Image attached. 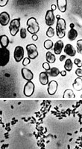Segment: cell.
I'll return each instance as SVG.
<instances>
[{
    "instance_id": "19",
    "label": "cell",
    "mask_w": 82,
    "mask_h": 149,
    "mask_svg": "<svg viewBox=\"0 0 82 149\" xmlns=\"http://www.w3.org/2000/svg\"><path fill=\"white\" fill-rule=\"evenodd\" d=\"M46 59L48 63H54L56 60L55 56L50 51H48L46 54Z\"/></svg>"
},
{
    "instance_id": "14",
    "label": "cell",
    "mask_w": 82,
    "mask_h": 149,
    "mask_svg": "<svg viewBox=\"0 0 82 149\" xmlns=\"http://www.w3.org/2000/svg\"><path fill=\"white\" fill-rule=\"evenodd\" d=\"M57 6L58 9L63 13L66 11L67 1L66 0H57Z\"/></svg>"
},
{
    "instance_id": "32",
    "label": "cell",
    "mask_w": 82,
    "mask_h": 149,
    "mask_svg": "<svg viewBox=\"0 0 82 149\" xmlns=\"http://www.w3.org/2000/svg\"><path fill=\"white\" fill-rule=\"evenodd\" d=\"M8 3V0H0V7L5 6Z\"/></svg>"
},
{
    "instance_id": "7",
    "label": "cell",
    "mask_w": 82,
    "mask_h": 149,
    "mask_svg": "<svg viewBox=\"0 0 82 149\" xmlns=\"http://www.w3.org/2000/svg\"><path fill=\"white\" fill-rule=\"evenodd\" d=\"M45 20H46V25L49 27H52L54 24L55 21V16L54 15V12H52V10H48L46 14Z\"/></svg>"
},
{
    "instance_id": "2",
    "label": "cell",
    "mask_w": 82,
    "mask_h": 149,
    "mask_svg": "<svg viewBox=\"0 0 82 149\" xmlns=\"http://www.w3.org/2000/svg\"><path fill=\"white\" fill-rule=\"evenodd\" d=\"M10 60V51L8 48H0V66H5Z\"/></svg>"
},
{
    "instance_id": "30",
    "label": "cell",
    "mask_w": 82,
    "mask_h": 149,
    "mask_svg": "<svg viewBox=\"0 0 82 149\" xmlns=\"http://www.w3.org/2000/svg\"><path fill=\"white\" fill-rule=\"evenodd\" d=\"M30 63H31V60H30L28 57H26V58L23 59V66H28Z\"/></svg>"
},
{
    "instance_id": "28",
    "label": "cell",
    "mask_w": 82,
    "mask_h": 149,
    "mask_svg": "<svg viewBox=\"0 0 82 149\" xmlns=\"http://www.w3.org/2000/svg\"><path fill=\"white\" fill-rule=\"evenodd\" d=\"M74 63H75V64L77 66H78L79 68H81V66H82V62H81V59H78V58L75 59Z\"/></svg>"
},
{
    "instance_id": "11",
    "label": "cell",
    "mask_w": 82,
    "mask_h": 149,
    "mask_svg": "<svg viewBox=\"0 0 82 149\" xmlns=\"http://www.w3.org/2000/svg\"><path fill=\"white\" fill-rule=\"evenodd\" d=\"M64 53H66V54H67L69 57H74L76 54V51L74 48V47L70 45V44H67L66 45V46H64Z\"/></svg>"
},
{
    "instance_id": "38",
    "label": "cell",
    "mask_w": 82,
    "mask_h": 149,
    "mask_svg": "<svg viewBox=\"0 0 82 149\" xmlns=\"http://www.w3.org/2000/svg\"><path fill=\"white\" fill-rule=\"evenodd\" d=\"M60 15H57V16H56V18H57V20H58V19H60Z\"/></svg>"
},
{
    "instance_id": "15",
    "label": "cell",
    "mask_w": 82,
    "mask_h": 149,
    "mask_svg": "<svg viewBox=\"0 0 82 149\" xmlns=\"http://www.w3.org/2000/svg\"><path fill=\"white\" fill-rule=\"evenodd\" d=\"M10 43L9 39L6 35H2L0 36V45L3 48H7Z\"/></svg>"
},
{
    "instance_id": "25",
    "label": "cell",
    "mask_w": 82,
    "mask_h": 149,
    "mask_svg": "<svg viewBox=\"0 0 82 149\" xmlns=\"http://www.w3.org/2000/svg\"><path fill=\"white\" fill-rule=\"evenodd\" d=\"M54 35H55V30H54V29L52 27H49L48 28L47 31H46V36L48 37H50L51 38V37H53Z\"/></svg>"
},
{
    "instance_id": "4",
    "label": "cell",
    "mask_w": 82,
    "mask_h": 149,
    "mask_svg": "<svg viewBox=\"0 0 82 149\" xmlns=\"http://www.w3.org/2000/svg\"><path fill=\"white\" fill-rule=\"evenodd\" d=\"M26 50L28 52V57L30 60H34L38 56L37 48L34 44H30L26 46Z\"/></svg>"
},
{
    "instance_id": "23",
    "label": "cell",
    "mask_w": 82,
    "mask_h": 149,
    "mask_svg": "<svg viewBox=\"0 0 82 149\" xmlns=\"http://www.w3.org/2000/svg\"><path fill=\"white\" fill-rule=\"evenodd\" d=\"M44 45V48H45L46 49L50 50V49H52V47H53V42H52V40L47 39V40H46V41L44 42V45Z\"/></svg>"
},
{
    "instance_id": "21",
    "label": "cell",
    "mask_w": 82,
    "mask_h": 149,
    "mask_svg": "<svg viewBox=\"0 0 82 149\" xmlns=\"http://www.w3.org/2000/svg\"><path fill=\"white\" fill-rule=\"evenodd\" d=\"M72 67H73V63H72L71 59H66V62H65V64H64L65 71L70 72V71H72Z\"/></svg>"
},
{
    "instance_id": "33",
    "label": "cell",
    "mask_w": 82,
    "mask_h": 149,
    "mask_svg": "<svg viewBox=\"0 0 82 149\" xmlns=\"http://www.w3.org/2000/svg\"><path fill=\"white\" fill-rule=\"evenodd\" d=\"M60 74L61 75L62 77H65L66 75V72L65 70L64 71H61V72H60Z\"/></svg>"
},
{
    "instance_id": "5",
    "label": "cell",
    "mask_w": 82,
    "mask_h": 149,
    "mask_svg": "<svg viewBox=\"0 0 82 149\" xmlns=\"http://www.w3.org/2000/svg\"><path fill=\"white\" fill-rule=\"evenodd\" d=\"M34 89H35V86L34 83L31 81H29L24 86L23 93L26 96H31L33 95L34 92Z\"/></svg>"
},
{
    "instance_id": "36",
    "label": "cell",
    "mask_w": 82,
    "mask_h": 149,
    "mask_svg": "<svg viewBox=\"0 0 82 149\" xmlns=\"http://www.w3.org/2000/svg\"><path fill=\"white\" fill-rule=\"evenodd\" d=\"M51 8H52V11L54 12V11H55V9H56V6H55V5H52Z\"/></svg>"
},
{
    "instance_id": "16",
    "label": "cell",
    "mask_w": 82,
    "mask_h": 149,
    "mask_svg": "<svg viewBox=\"0 0 82 149\" xmlns=\"http://www.w3.org/2000/svg\"><path fill=\"white\" fill-rule=\"evenodd\" d=\"M72 87L75 90L78 91H81L82 89V78H77L74 83L72 84Z\"/></svg>"
},
{
    "instance_id": "12",
    "label": "cell",
    "mask_w": 82,
    "mask_h": 149,
    "mask_svg": "<svg viewBox=\"0 0 82 149\" xmlns=\"http://www.w3.org/2000/svg\"><path fill=\"white\" fill-rule=\"evenodd\" d=\"M64 48V44L62 41H57L55 45H54V52L55 54H60Z\"/></svg>"
},
{
    "instance_id": "1",
    "label": "cell",
    "mask_w": 82,
    "mask_h": 149,
    "mask_svg": "<svg viewBox=\"0 0 82 149\" xmlns=\"http://www.w3.org/2000/svg\"><path fill=\"white\" fill-rule=\"evenodd\" d=\"M27 26H28L27 30L32 35H36L40 30L39 24L36 20V18H30L27 21Z\"/></svg>"
},
{
    "instance_id": "31",
    "label": "cell",
    "mask_w": 82,
    "mask_h": 149,
    "mask_svg": "<svg viewBox=\"0 0 82 149\" xmlns=\"http://www.w3.org/2000/svg\"><path fill=\"white\" fill-rule=\"evenodd\" d=\"M75 74L78 75V78H81V76H82V70H81V68L77 69L75 70Z\"/></svg>"
},
{
    "instance_id": "18",
    "label": "cell",
    "mask_w": 82,
    "mask_h": 149,
    "mask_svg": "<svg viewBox=\"0 0 82 149\" xmlns=\"http://www.w3.org/2000/svg\"><path fill=\"white\" fill-rule=\"evenodd\" d=\"M56 27L60 29V30H66V21L63 18H60L57 20V26Z\"/></svg>"
},
{
    "instance_id": "10",
    "label": "cell",
    "mask_w": 82,
    "mask_h": 149,
    "mask_svg": "<svg viewBox=\"0 0 82 149\" xmlns=\"http://www.w3.org/2000/svg\"><path fill=\"white\" fill-rule=\"evenodd\" d=\"M57 87H58V84H57V81H52L51 82H49L48 84V88H47L48 93L49 95L55 94V93L57 92Z\"/></svg>"
},
{
    "instance_id": "34",
    "label": "cell",
    "mask_w": 82,
    "mask_h": 149,
    "mask_svg": "<svg viewBox=\"0 0 82 149\" xmlns=\"http://www.w3.org/2000/svg\"><path fill=\"white\" fill-rule=\"evenodd\" d=\"M65 59H66V56H65V55H61V56L60 57V58H59L60 61H63Z\"/></svg>"
},
{
    "instance_id": "37",
    "label": "cell",
    "mask_w": 82,
    "mask_h": 149,
    "mask_svg": "<svg viewBox=\"0 0 82 149\" xmlns=\"http://www.w3.org/2000/svg\"><path fill=\"white\" fill-rule=\"evenodd\" d=\"M70 27H71V29H74V24H71Z\"/></svg>"
},
{
    "instance_id": "8",
    "label": "cell",
    "mask_w": 82,
    "mask_h": 149,
    "mask_svg": "<svg viewBox=\"0 0 82 149\" xmlns=\"http://www.w3.org/2000/svg\"><path fill=\"white\" fill-rule=\"evenodd\" d=\"M21 72H22V76H23V78L25 80L28 81H31V80L33 79V78H34V74H33V72H32L30 69H27V68H23L22 70H21Z\"/></svg>"
},
{
    "instance_id": "3",
    "label": "cell",
    "mask_w": 82,
    "mask_h": 149,
    "mask_svg": "<svg viewBox=\"0 0 82 149\" xmlns=\"http://www.w3.org/2000/svg\"><path fill=\"white\" fill-rule=\"evenodd\" d=\"M20 18H16L12 20L10 22V25H9V30H10V33L12 36H15L20 30Z\"/></svg>"
},
{
    "instance_id": "26",
    "label": "cell",
    "mask_w": 82,
    "mask_h": 149,
    "mask_svg": "<svg viewBox=\"0 0 82 149\" xmlns=\"http://www.w3.org/2000/svg\"><path fill=\"white\" fill-rule=\"evenodd\" d=\"M77 49H78V53L81 54L82 52V40L81 39L77 42Z\"/></svg>"
},
{
    "instance_id": "13",
    "label": "cell",
    "mask_w": 82,
    "mask_h": 149,
    "mask_svg": "<svg viewBox=\"0 0 82 149\" xmlns=\"http://www.w3.org/2000/svg\"><path fill=\"white\" fill-rule=\"evenodd\" d=\"M39 80L41 84L46 85L49 84V75L46 72H43L40 73L39 75Z\"/></svg>"
},
{
    "instance_id": "27",
    "label": "cell",
    "mask_w": 82,
    "mask_h": 149,
    "mask_svg": "<svg viewBox=\"0 0 82 149\" xmlns=\"http://www.w3.org/2000/svg\"><path fill=\"white\" fill-rule=\"evenodd\" d=\"M26 29H25V28H22L21 30H20V37L23 39H26Z\"/></svg>"
},
{
    "instance_id": "24",
    "label": "cell",
    "mask_w": 82,
    "mask_h": 149,
    "mask_svg": "<svg viewBox=\"0 0 82 149\" xmlns=\"http://www.w3.org/2000/svg\"><path fill=\"white\" fill-rule=\"evenodd\" d=\"M56 33H57V36L58 38L60 39H62L66 35V32L65 30H60L57 27H56Z\"/></svg>"
},
{
    "instance_id": "9",
    "label": "cell",
    "mask_w": 82,
    "mask_h": 149,
    "mask_svg": "<svg viewBox=\"0 0 82 149\" xmlns=\"http://www.w3.org/2000/svg\"><path fill=\"white\" fill-rule=\"evenodd\" d=\"M10 23V15L6 12H3L0 14V24L5 27Z\"/></svg>"
},
{
    "instance_id": "17",
    "label": "cell",
    "mask_w": 82,
    "mask_h": 149,
    "mask_svg": "<svg viewBox=\"0 0 82 149\" xmlns=\"http://www.w3.org/2000/svg\"><path fill=\"white\" fill-rule=\"evenodd\" d=\"M68 39L70 41H74L77 36H78V31L75 29H71L69 32H68Z\"/></svg>"
},
{
    "instance_id": "6",
    "label": "cell",
    "mask_w": 82,
    "mask_h": 149,
    "mask_svg": "<svg viewBox=\"0 0 82 149\" xmlns=\"http://www.w3.org/2000/svg\"><path fill=\"white\" fill-rule=\"evenodd\" d=\"M14 57L15 59V61L19 63L20 62L23 57H24V48L22 46H17L14 50Z\"/></svg>"
},
{
    "instance_id": "35",
    "label": "cell",
    "mask_w": 82,
    "mask_h": 149,
    "mask_svg": "<svg viewBox=\"0 0 82 149\" xmlns=\"http://www.w3.org/2000/svg\"><path fill=\"white\" fill-rule=\"evenodd\" d=\"M32 39L34 41H37L38 39V36L37 35H32Z\"/></svg>"
},
{
    "instance_id": "29",
    "label": "cell",
    "mask_w": 82,
    "mask_h": 149,
    "mask_svg": "<svg viewBox=\"0 0 82 149\" xmlns=\"http://www.w3.org/2000/svg\"><path fill=\"white\" fill-rule=\"evenodd\" d=\"M43 68L46 71V72H48V71H49L50 70V65H49V63H43Z\"/></svg>"
},
{
    "instance_id": "20",
    "label": "cell",
    "mask_w": 82,
    "mask_h": 149,
    "mask_svg": "<svg viewBox=\"0 0 82 149\" xmlns=\"http://www.w3.org/2000/svg\"><path fill=\"white\" fill-rule=\"evenodd\" d=\"M46 72L48 75H50L51 77H57L60 74V70L56 67H53V68H51L50 70Z\"/></svg>"
},
{
    "instance_id": "22",
    "label": "cell",
    "mask_w": 82,
    "mask_h": 149,
    "mask_svg": "<svg viewBox=\"0 0 82 149\" xmlns=\"http://www.w3.org/2000/svg\"><path fill=\"white\" fill-rule=\"evenodd\" d=\"M63 97V98H72V99H74V98L75 97V96L74 92H73L72 90L67 89V90H66L64 91Z\"/></svg>"
}]
</instances>
